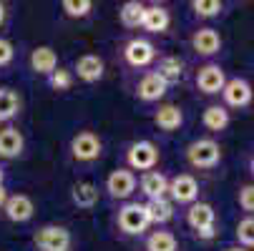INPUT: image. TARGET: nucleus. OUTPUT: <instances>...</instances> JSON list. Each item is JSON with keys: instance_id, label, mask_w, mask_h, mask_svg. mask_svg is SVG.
Returning a JSON list of instances; mask_svg holds the SVG:
<instances>
[{"instance_id": "f257e3e1", "label": "nucleus", "mask_w": 254, "mask_h": 251, "mask_svg": "<svg viewBox=\"0 0 254 251\" xmlns=\"http://www.w3.org/2000/svg\"><path fill=\"white\" fill-rule=\"evenodd\" d=\"M187 158L194 168H211L219 163L222 158V149L216 141H209V138H199L194 141L191 146L187 149Z\"/></svg>"}, {"instance_id": "f03ea898", "label": "nucleus", "mask_w": 254, "mask_h": 251, "mask_svg": "<svg viewBox=\"0 0 254 251\" xmlns=\"http://www.w3.org/2000/svg\"><path fill=\"white\" fill-rule=\"evenodd\" d=\"M70 153H73L76 161H96L101 156V141L96 133L91 131H81L78 136H73V141H70Z\"/></svg>"}, {"instance_id": "7ed1b4c3", "label": "nucleus", "mask_w": 254, "mask_h": 251, "mask_svg": "<svg viewBox=\"0 0 254 251\" xmlns=\"http://www.w3.org/2000/svg\"><path fill=\"white\" fill-rule=\"evenodd\" d=\"M187 221L201 239L214 236V208L209 203H194L187 213Z\"/></svg>"}, {"instance_id": "20e7f679", "label": "nucleus", "mask_w": 254, "mask_h": 251, "mask_svg": "<svg viewBox=\"0 0 254 251\" xmlns=\"http://www.w3.org/2000/svg\"><path fill=\"white\" fill-rule=\"evenodd\" d=\"M159 161V149L151 141H138L128 149V166L138 171H151Z\"/></svg>"}, {"instance_id": "39448f33", "label": "nucleus", "mask_w": 254, "mask_h": 251, "mask_svg": "<svg viewBox=\"0 0 254 251\" xmlns=\"http://www.w3.org/2000/svg\"><path fill=\"white\" fill-rule=\"evenodd\" d=\"M35 246L43 251H65L70 246V234L63 226H43L35 234Z\"/></svg>"}, {"instance_id": "423d86ee", "label": "nucleus", "mask_w": 254, "mask_h": 251, "mask_svg": "<svg viewBox=\"0 0 254 251\" xmlns=\"http://www.w3.org/2000/svg\"><path fill=\"white\" fill-rule=\"evenodd\" d=\"M119 226L126 234H141L143 229L149 226V216H146V208L141 203H128L119 211Z\"/></svg>"}, {"instance_id": "0eeeda50", "label": "nucleus", "mask_w": 254, "mask_h": 251, "mask_svg": "<svg viewBox=\"0 0 254 251\" xmlns=\"http://www.w3.org/2000/svg\"><path fill=\"white\" fill-rule=\"evenodd\" d=\"M169 194H171V199L179 201V203H191V201H196V196H199V184H196L194 176L181 173V176H176L174 181L169 184Z\"/></svg>"}, {"instance_id": "6e6552de", "label": "nucleus", "mask_w": 254, "mask_h": 251, "mask_svg": "<svg viewBox=\"0 0 254 251\" xmlns=\"http://www.w3.org/2000/svg\"><path fill=\"white\" fill-rule=\"evenodd\" d=\"M106 189L108 194H111L114 199H128L136 189V176L126 168H116L111 176H108V181H106Z\"/></svg>"}, {"instance_id": "1a4fd4ad", "label": "nucleus", "mask_w": 254, "mask_h": 251, "mask_svg": "<svg viewBox=\"0 0 254 251\" xmlns=\"http://www.w3.org/2000/svg\"><path fill=\"white\" fill-rule=\"evenodd\" d=\"M126 60L133 65V68H143V65H149L154 58H156V48L149 43V41H143V38H133L126 50H124Z\"/></svg>"}, {"instance_id": "9d476101", "label": "nucleus", "mask_w": 254, "mask_h": 251, "mask_svg": "<svg viewBox=\"0 0 254 251\" xmlns=\"http://www.w3.org/2000/svg\"><path fill=\"white\" fill-rule=\"evenodd\" d=\"M3 211H5V216H8L10 221L23 224V221L33 219L35 206H33V201H30L25 194H15V196H8V201H5Z\"/></svg>"}, {"instance_id": "9b49d317", "label": "nucleus", "mask_w": 254, "mask_h": 251, "mask_svg": "<svg viewBox=\"0 0 254 251\" xmlns=\"http://www.w3.org/2000/svg\"><path fill=\"white\" fill-rule=\"evenodd\" d=\"M222 93H224V100L229 105H234V108H244V105H249V100H252V86L242 78L227 81Z\"/></svg>"}, {"instance_id": "f8f14e48", "label": "nucleus", "mask_w": 254, "mask_h": 251, "mask_svg": "<svg viewBox=\"0 0 254 251\" xmlns=\"http://www.w3.org/2000/svg\"><path fill=\"white\" fill-rule=\"evenodd\" d=\"M224 83H227V78H224V70L219 68V65H204L201 70H199V76H196V86H199V91H204V93H219L222 88H224Z\"/></svg>"}, {"instance_id": "ddd939ff", "label": "nucleus", "mask_w": 254, "mask_h": 251, "mask_svg": "<svg viewBox=\"0 0 254 251\" xmlns=\"http://www.w3.org/2000/svg\"><path fill=\"white\" fill-rule=\"evenodd\" d=\"M166 91H169V83L159 73H146V76L141 78V83H138V98L146 100V103L159 100Z\"/></svg>"}, {"instance_id": "4468645a", "label": "nucleus", "mask_w": 254, "mask_h": 251, "mask_svg": "<svg viewBox=\"0 0 254 251\" xmlns=\"http://www.w3.org/2000/svg\"><path fill=\"white\" fill-rule=\"evenodd\" d=\"M191 46H194V50L199 55H214V53H219L222 38H219V33H216L214 28H201V30L194 33Z\"/></svg>"}, {"instance_id": "2eb2a0df", "label": "nucleus", "mask_w": 254, "mask_h": 251, "mask_svg": "<svg viewBox=\"0 0 254 251\" xmlns=\"http://www.w3.org/2000/svg\"><path fill=\"white\" fill-rule=\"evenodd\" d=\"M30 68L35 70V73H41V76H51L53 70L58 68V55L53 48L48 46H41V48H35L30 53Z\"/></svg>"}, {"instance_id": "dca6fc26", "label": "nucleus", "mask_w": 254, "mask_h": 251, "mask_svg": "<svg viewBox=\"0 0 254 251\" xmlns=\"http://www.w3.org/2000/svg\"><path fill=\"white\" fill-rule=\"evenodd\" d=\"M23 146H25V141H23V133L13 126L3 128L0 131V156L3 158H15L23 153Z\"/></svg>"}, {"instance_id": "f3484780", "label": "nucleus", "mask_w": 254, "mask_h": 251, "mask_svg": "<svg viewBox=\"0 0 254 251\" xmlns=\"http://www.w3.org/2000/svg\"><path fill=\"white\" fill-rule=\"evenodd\" d=\"M141 191L149 196V201L154 199H164L166 191H169V181H166V176L159 173V171H146L141 178Z\"/></svg>"}, {"instance_id": "a211bd4d", "label": "nucleus", "mask_w": 254, "mask_h": 251, "mask_svg": "<svg viewBox=\"0 0 254 251\" xmlns=\"http://www.w3.org/2000/svg\"><path fill=\"white\" fill-rule=\"evenodd\" d=\"M76 73H78L81 81L93 83L103 76V60L98 55H81L78 63H76Z\"/></svg>"}, {"instance_id": "6ab92c4d", "label": "nucleus", "mask_w": 254, "mask_h": 251, "mask_svg": "<svg viewBox=\"0 0 254 251\" xmlns=\"http://www.w3.org/2000/svg\"><path fill=\"white\" fill-rule=\"evenodd\" d=\"M141 25L146 28L149 33H164L169 28V10L161 8V5H151L143 10V20Z\"/></svg>"}, {"instance_id": "aec40b11", "label": "nucleus", "mask_w": 254, "mask_h": 251, "mask_svg": "<svg viewBox=\"0 0 254 251\" xmlns=\"http://www.w3.org/2000/svg\"><path fill=\"white\" fill-rule=\"evenodd\" d=\"M20 111V96L13 88H0V123L15 118Z\"/></svg>"}, {"instance_id": "412c9836", "label": "nucleus", "mask_w": 254, "mask_h": 251, "mask_svg": "<svg viewBox=\"0 0 254 251\" xmlns=\"http://www.w3.org/2000/svg\"><path fill=\"white\" fill-rule=\"evenodd\" d=\"M143 208H146L149 224H166V221L174 216V206H171V201H166V199H154V201H149Z\"/></svg>"}, {"instance_id": "4be33fe9", "label": "nucleus", "mask_w": 254, "mask_h": 251, "mask_svg": "<svg viewBox=\"0 0 254 251\" xmlns=\"http://www.w3.org/2000/svg\"><path fill=\"white\" fill-rule=\"evenodd\" d=\"M154 121L164 131H176L181 126V121H184V116H181L179 105H161V108L156 111V116H154Z\"/></svg>"}, {"instance_id": "5701e85b", "label": "nucleus", "mask_w": 254, "mask_h": 251, "mask_svg": "<svg viewBox=\"0 0 254 251\" xmlns=\"http://www.w3.org/2000/svg\"><path fill=\"white\" fill-rule=\"evenodd\" d=\"M70 196H73V203L81 206V208H91L96 201H98V189L88 181H81L73 186V191H70Z\"/></svg>"}, {"instance_id": "b1692460", "label": "nucleus", "mask_w": 254, "mask_h": 251, "mask_svg": "<svg viewBox=\"0 0 254 251\" xmlns=\"http://www.w3.org/2000/svg\"><path fill=\"white\" fill-rule=\"evenodd\" d=\"M156 73L166 83H176L181 78V73H184V63H181L179 58H174V55H166V58L159 60V70H156Z\"/></svg>"}, {"instance_id": "393cba45", "label": "nucleus", "mask_w": 254, "mask_h": 251, "mask_svg": "<svg viewBox=\"0 0 254 251\" xmlns=\"http://www.w3.org/2000/svg\"><path fill=\"white\" fill-rule=\"evenodd\" d=\"M143 10H146V8H143L138 0H128V3H124L121 10H119L121 23H124L126 28H138L141 20H143Z\"/></svg>"}, {"instance_id": "a878e982", "label": "nucleus", "mask_w": 254, "mask_h": 251, "mask_svg": "<svg viewBox=\"0 0 254 251\" xmlns=\"http://www.w3.org/2000/svg\"><path fill=\"white\" fill-rule=\"evenodd\" d=\"M229 123V113L222 108V105H209L204 111V126L209 131H224Z\"/></svg>"}, {"instance_id": "bb28decb", "label": "nucleus", "mask_w": 254, "mask_h": 251, "mask_svg": "<svg viewBox=\"0 0 254 251\" xmlns=\"http://www.w3.org/2000/svg\"><path fill=\"white\" fill-rule=\"evenodd\" d=\"M146 251H176V239L169 231H156L146 241Z\"/></svg>"}, {"instance_id": "cd10ccee", "label": "nucleus", "mask_w": 254, "mask_h": 251, "mask_svg": "<svg viewBox=\"0 0 254 251\" xmlns=\"http://www.w3.org/2000/svg\"><path fill=\"white\" fill-rule=\"evenodd\" d=\"M91 8H93L91 0H63V10L70 18H83L91 13Z\"/></svg>"}, {"instance_id": "c85d7f7f", "label": "nucleus", "mask_w": 254, "mask_h": 251, "mask_svg": "<svg viewBox=\"0 0 254 251\" xmlns=\"http://www.w3.org/2000/svg\"><path fill=\"white\" fill-rule=\"evenodd\" d=\"M191 8L201 18H211V15H219L222 13V3H219V0H194Z\"/></svg>"}, {"instance_id": "c756f323", "label": "nucleus", "mask_w": 254, "mask_h": 251, "mask_svg": "<svg viewBox=\"0 0 254 251\" xmlns=\"http://www.w3.org/2000/svg\"><path fill=\"white\" fill-rule=\"evenodd\" d=\"M48 83H51L53 91H68L70 83H73V76H70V70L58 68V70H53V73L48 76Z\"/></svg>"}, {"instance_id": "7c9ffc66", "label": "nucleus", "mask_w": 254, "mask_h": 251, "mask_svg": "<svg viewBox=\"0 0 254 251\" xmlns=\"http://www.w3.org/2000/svg\"><path fill=\"white\" fill-rule=\"evenodd\" d=\"M237 239L244 244V246H254V216H247L239 221L237 226Z\"/></svg>"}, {"instance_id": "2f4dec72", "label": "nucleus", "mask_w": 254, "mask_h": 251, "mask_svg": "<svg viewBox=\"0 0 254 251\" xmlns=\"http://www.w3.org/2000/svg\"><path fill=\"white\" fill-rule=\"evenodd\" d=\"M239 206L244 211L254 213V186L252 184L249 186H242V191H239Z\"/></svg>"}, {"instance_id": "473e14b6", "label": "nucleus", "mask_w": 254, "mask_h": 251, "mask_svg": "<svg viewBox=\"0 0 254 251\" xmlns=\"http://www.w3.org/2000/svg\"><path fill=\"white\" fill-rule=\"evenodd\" d=\"M13 55H15L13 43H10V41H5V38H0V68L8 65V63L13 60Z\"/></svg>"}, {"instance_id": "72a5a7b5", "label": "nucleus", "mask_w": 254, "mask_h": 251, "mask_svg": "<svg viewBox=\"0 0 254 251\" xmlns=\"http://www.w3.org/2000/svg\"><path fill=\"white\" fill-rule=\"evenodd\" d=\"M5 201H8V191H5L3 186H0V208L5 206Z\"/></svg>"}, {"instance_id": "f704fd0d", "label": "nucleus", "mask_w": 254, "mask_h": 251, "mask_svg": "<svg viewBox=\"0 0 254 251\" xmlns=\"http://www.w3.org/2000/svg\"><path fill=\"white\" fill-rule=\"evenodd\" d=\"M3 20H5V5L0 3V25H3Z\"/></svg>"}, {"instance_id": "c9c22d12", "label": "nucleus", "mask_w": 254, "mask_h": 251, "mask_svg": "<svg viewBox=\"0 0 254 251\" xmlns=\"http://www.w3.org/2000/svg\"><path fill=\"white\" fill-rule=\"evenodd\" d=\"M0 186H3V168H0Z\"/></svg>"}, {"instance_id": "e433bc0d", "label": "nucleus", "mask_w": 254, "mask_h": 251, "mask_svg": "<svg viewBox=\"0 0 254 251\" xmlns=\"http://www.w3.org/2000/svg\"><path fill=\"white\" fill-rule=\"evenodd\" d=\"M252 171H254V158H252Z\"/></svg>"}, {"instance_id": "4c0bfd02", "label": "nucleus", "mask_w": 254, "mask_h": 251, "mask_svg": "<svg viewBox=\"0 0 254 251\" xmlns=\"http://www.w3.org/2000/svg\"><path fill=\"white\" fill-rule=\"evenodd\" d=\"M229 251H242V249H229Z\"/></svg>"}]
</instances>
